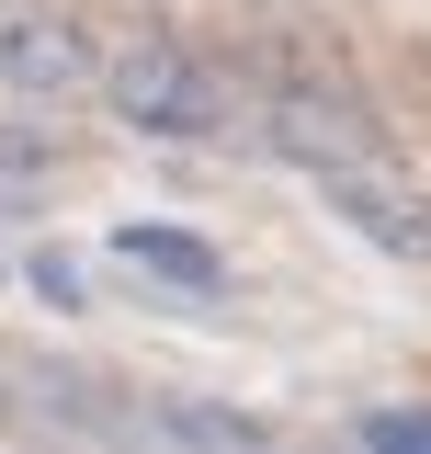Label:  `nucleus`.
<instances>
[{"label": "nucleus", "instance_id": "1", "mask_svg": "<svg viewBox=\"0 0 431 454\" xmlns=\"http://www.w3.org/2000/svg\"><path fill=\"white\" fill-rule=\"evenodd\" d=\"M103 91H114V114H125V125H148V137H216V125H227V80H216L205 57L160 46V35L114 46Z\"/></svg>", "mask_w": 431, "mask_h": 454}, {"label": "nucleus", "instance_id": "2", "mask_svg": "<svg viewBox=\"0 0 431 454\" xmlns=\"http://www.w3.org/2000/svg\"><path fill=\"white\" fill-rule=\"evenodd\" d=\"M103 57H91V35L68 23V12H46V0H0V91H80Z\"/></svg>", "mask_w": 431, "mask_h": 454}, {"label": "nucleus", "instance_id": "3", "mask_svg": "<svg viewBox=\"0 0 431 454\" xmlns=\"http://www.w3.org/2000/svg\"><path fill=\"white\" fill-rule=\"evenodd\" d=\"M318 193H329L352 227H364L375 250H397V262H431V193H420V182H386L375 160H341V170H318Z\"/></svg>", "mask_w": 431, "mask_h": 454}, {"label": "nucleus", "instance_id": "4", "mask_svg": "<svg viewBox=\"0 0 431 454\" xmlns=\"http://www.w3.org/2000/svg\"><path fill=\"white\" fill-rule=\"evenodd\" d=\"M272 137H284V148H295L307 170L375 160V137H364V114H352V103H318V91H272Z\"/></svg>", "mask_w": 431, "mask_h": 454}, {"label": "nucleus", "instance_id": "5", "mask_svg": "<svg viewBox=\"0 0 431 454\" xmlns=\"http://www.w3.org/2000/svg\"><path fill=\"white\" fill-rule=\"evenodd\" d=\"M114 250H125V262H137V273L148 284H170V295H216V284H227V262H216V239H193V227H125V239H114Z\"/></svg>", "mask_w": 431, "mask_h": 454}, {"label": "nucleus", "instance_id": "6", "mask_svg": "<svg viewBox=\"0 0 431 454\" xmlns=\"http://www.w3.org/2000/svg\"><path fill=\"white\" fill-rule=\"evenodd\" d=\"M160 432H182V443H250V420H239V409H193V397H170Z\"/></svg>", "mask_w": 431, "mask_h": 454}, {"label": "nucleus", "instance_id": "7", "mask_svg": "<svg viewBox=\"0 0 431 454\" xmlns=\"http://www.w3.org/2000/svg\"><path fill=\"white\" fill-rule=\"evenodd\" d=\"M35 295H46V307H80V262H68V250H35Z\"/></svg>", "mask_w": 431, "mask_h": 454}, {"label": "nucleus", "instance_id": "8", "mask_svg": "<svg viewBox=\"0 0 431 454\" xmlns=\"http://www.w3.org/2000/svg\"><path fill=\"white\" fill-rule=\"evenodd\" d=\"M364 432H375L386 454H431V420H420V409H386V420H364Z\"/></svg>", "mask_w": 431, "mask_h": 454}]
</instances>
